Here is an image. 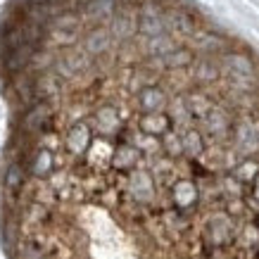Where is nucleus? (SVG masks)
Here are the masks:
<instances>
[{
  "label": "nucleus",
  "mask_w": 259,
  "mask_h": 259,
  "mask_svg": "<svg viewBox=\"0 0 259 259\" xmlns=\"http://www.w3.org/2000/svg\"><path fill=\"white\" fill-rule=\"evenodd\" d=\"M186 148H188V152H193V155L200 152V138H197V134H188V138H186Z\"/></svg>",
  "instance_id": "nucleus-7"
},
{
  "label": "nucleus",
  "mask_w": 259,
  "mask_h": 259,
  "mask_svg": "<svg viewBox=\"0 0 259 259\" xmlns=\"http://www.w3.org/2000/svg\"><path fill=\"white\" fill-rule=\"evenodd\" d=\"M88 128L83 124H79V126H74L69 131V138H67V145H69V150L74 152V155H81L83 150L88 148Z\"/></svg>",
  "instance_id": "nucleus-1"
},
{
  "label": "nucleus",
  "mask_w": 259,
  "mask_h": 259,
  "mask_svg": "<svg viewBox=\"0 0 259 259\" xmlns=\"http://www.w3.org/2000/svg\"><path fill=\"white\" fill-rule=\"evenodd\" d=\"M254 195L259 197V176H257V183H254Z\"/></svg>",
  "instance_id": "nucleus-9"
},
{
  "label": "nucleus",
  "mask_w": 259,
  "mask_h": 259,
  "mask_svg": "<svg viewBox=\"0 0 259 259\" xmlns=\"http://www.w3.org/2000/svg\"><path fill=\"white\" fill-rule=\"evenodd\" d=\"M8 186H10V188H17V186H19V169H17V166H10V171H8Z\"/></svg>",
  "instance_id": "nucleus-8"
},
{
  "label": "nucleus",
  "mask_w": 259,
  "mask_h": 259,
  "mask_svg": "<svg viewBox=\"0 0 259 259\" xmlns=\"http://www.w3.org/2000/svg\"><path fill=\"white\" fill-rule=\"evenodd\" d=\"M136 157H138V152H136L134 148H128V145H124V148L117 152V157H114V164L121 166V169H128V166L136 162Z\"/></svg>",
  "instance_id": "nucleus-5"
},
{
  "label": "nucleus",
  "mask_w": 259,
  "mask_h": 259,
  "mask_svg": "<svg viewBox=\"0 0 259 259\" xmlns=\"http://www.w3.org/2000/svg\"><path fill=\"white\" fill-rule=\"evenodd\" d=\"M50 166H53V159H50V152H38V157L33 162V174H38V176H46L50 171Z\"/></svg>",
  "instance_id": "nucleus-6"
},
{
  "label": "nucleus",
  "mask_w": 259,
  "mask_h": 259,
  "mask_svg": "<svg viewBox=\"0 0 259 259\" xmlns=\"http://www.w3.org/2000/svg\"><path fill=\"white\" fill-rule=\"evenodd\" d=\"M141 126H143V131H148V134H164L166 128H169V121L162 114H148L141 121Z\"/></svg>",
  "instance_id": "nucleus-2"
},
{
  "label": "nucleus",
  "mask_w": 259,
  "mask_h": 259,
  "mask_svg": "<svg viewBox=\"0 0 259 259\" xmlns=\"http://www.w3.org/2000/svg\"><path fill=\"white\" fill-rule=\"evenodd\" d=\"M162 102H164V98H162V93H159V91H145V93L141 95L143 110H148V112L159 110V107H162Z\"/></svg>",
  "instance_id": "nucleus-4"
},
{
  "label": "nucleus",
  "mask_w": 259,
  "mask_h": 259,
  "mask_svg": "<svg viewBox=\"0 0 259 259\" xmlns=\"http://www.w3.org/2000/svg\"><path fill=\"white\" fill-rule=\"evenodd\" d=\"M174 193H176V202H179L181 207H186V204H190L193 200H195V186H193L190 181H181V183H176Z\"/></svg>",
  "instance_id": "nucleus-3"
}]
</instances>
